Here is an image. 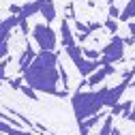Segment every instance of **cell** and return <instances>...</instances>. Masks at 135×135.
Listing matches in <instances>:
<instances>
[{
  "mask_svg": "<svg viewBox=\"0 0 135 135\" xmlns=\"http://www.w3.org/2000/svg\"><path fill=\"white\" fill-rule=\"evenodd\" d=\"M26 86L39 92L66 97V90H58L60 84V56L56 52H39L32 64L22 73Z\"/></svg>",
  "mask_w": 135,
  "mask_h": 135,
  "instance_id": "cell-1",
  "label": "cell"
},
{
  "mask_svg": "<svg viewBox=\"0 0 135 135\" xmlns=\"http://www.w3.org/2000/svg\"><path fill=\"white\" fill-rule=\"evenodd\" d=\"M64 52L69 54V58L75 62L77 71H79L81 75H86V77H88V75H92V73L99 69V66L103 64V62H101V58H99V60H88L86 56L81 54V49L77 47V43H75V45H69V47H64Z\"/></svg>",
  "mask_w": 135,
  "mask_h": 135,
  "instance_id": "cell-2",
  "label": "cell"
},
{
  "mask_svg": "<svg viewBox=\"0 0 135 135\" xmlns=\"http://www.w3.org/2000/svg\"><path fill=\"white\" fill-rule=\"evenodd\" d=\"M32 39L37 41L39 49L41 52H54L56 49V32L52 30V26L49 24H37V26H32Z\"/></svg>",
  "mask_w": 135,
  "mask_h": 135,
  "instance_id": "cell-3",
  "label": "cell"
},
{
  "mask_svg": "<svg viewBox=\"0 0 135 135\" xmlns=\"http://www.w3.org/2000/svg\"><path fill=\"white\" fill-rule=\"evenodd\" d=\"M124 39L120 37H112V41L101 49V62L103 64H116L118 60L124 58Z\"/></svg>",
  "mask_w": 135,
  "mask_h": 135,
  "instance_id": "cell-4",
  "label": "cell"
},
{
  "mask_svg": "<svg viewBox=\"0 0 135 135\" xmlns=\"http://www.w3.org/2000/svg\"><path fill=\"white\" fill-rule=\"evenodd\" d=\"M116 69H114V64H101L99 69L92 73V75H88V79H86V86L88 88H97L101 81H103L105 77H109L112 73H114Z\"/></svg>",
  "mask_w": 135,
  "mask_h": 135,
  "instance_id": "cell-5",
  "label": "cell"
},
{
  "mask_svg": "<svg viewBox=\"0 0 135 135\" xmlns=\"http://www.w3.org/2000/svg\"><path fill=\"white\" fill-rule=\"evenodd\" d=\"M39 13H41V17H43L47 24L52 22V20H56V7H54V0H43Z\"/></svg>",
  "mask_w": 135,
  "mask_h": 135,
  "instance_id": "cell-6",
  "label": "cell"
},
{
  "mask_svg": "<svg viewBox=\"0 0 135 135\" xmlns=\"http://www.w3.org/2000/svg\"><path fill=\"white\" fill-rule=\"evenodd\" d=\"M35 58H37V52H35L32 47H26L24 56H22V58H20V62H17V71H20V73H24L28 66L32 64V60H35Z\"/></svg>",
  "mask_w": 135,
  "mask_h": 135,
  "instance_id": "cell-7",
  "label": "cell"
},
{
  "mask_svg": "<svg viewBox=\"0 0 135 135\" xmlns=\"http://www.w3.org/2000/svg\"><path fill=\"white\" fill-rule=\"evenodd\" d=\"M60 35H62V45H64V47L75 45L73 30H71V26H69V24H66V20H64V22H62V26H60Z\"/></svg>",
  "mask_w": 135,
  "mask_h": 135,
  "instance_id": "cell-8",
  "label": "cell"
},
{
  "mask_svg": "<svg viewBox=\"0 0 135 135\" xmlns=\"http://www.w3.org/2000/svg\"><path fill=\"white\" fill-rule=\"evenodd\" d=\"M133 17H135V0H129L127 9L120 13V17H118V20H122V22H131Z\"/></svg>",
  "mask_w": 135,
  "mask_h": 135,
  "instance_id": "cell-9",
  "label": "cell"
},
{
  "mask_svg": "<svg viewBox=\"0 0 135 135\" xmlns=\"http://www.w3.org/2000/svg\"><path fill=\"white\" fill-rule=\"evenodd\" d=\"M112 129H114V116H105L103 124H101V131L97 135H112Z\"/></svg>",
  "mask_w": 135,
  "mask_h": 135,
  "instance_id": "cell-10",
  "label": "cell"
},
{
  "mask_svg": "<svg viewBox=\"0 0 135 135\" xmlns=\"http://www.w3.org/2000/svg\"><path fill=\"white\" fill-rule=\"evenodd\" d=\"M15 129L13 124H9L7 120H2V118H0V133H4V135H15Z\"/></svg>",
  "mask_w": 135,
  "mask_h": 135,
  "instance_id": "cell-11",
  "label": "cell"
},
{
  "mask_svg": "<svg viewBox=\"0 0 135 135\" xmlns=\"http://www.w3.org/2000/svg\"><path fill=\"white\" fill-rule=\"evenodd\" d=\"M9 66H11V58H9V56L0 60V81L7 79V69H9Z\"/></svg>",
  "mask_w": 135,
  "mask_h": 135,
  "instance_id": "cell-12",
  "label": "cell"
},
{
  "mask_svg": "<svg viewBox=\"0 0 135 135\" xmlns=\"http://www.w3.org/2000/svg\"><path fill=\"white\" fill-rule=\"evenodd\" d=\"M118 107H120L122 118L127 120V118H129V114H131V109H133V101H124V103H122V105H118Z\"/></svg>",
  "mask_w": 135,
  "mask_h": 135,
  "instance_id": "cell-13",
  "label": "cell"
},
{
  "mask_svg": "<svg viewBox=\"0 0 135 135\" xmlns=\"http://www.w3.org/2000/svg\"><path fill=\"white\" fill-rule=\"evenodd\" d=\"M81 54L86 56L88 60H99L101 58V52H97V49H81Z\"/></svg>",
  "mask_w": 135,
  "mask_h": 135,
  "instance_id": "cell-14",
  "label": "cell"
},
{
  "mask_svg": "<svg viewBox=\"0 0 135 135\" xmlns=\"http://www.w3.org/2000/svg\"><path fill=\"white\" fill-rule=\"evenodd\" d=\"M20 90H22L26 97H30V99H37V90H35V88H30V86H22Z\"/></svg>",
  "mask_w": 135,
  "mask_h": 135,
  "instance_id": "cell-15",
  "label": "cell"
},
{
  "mask_svg": "<svg viewBox=\"0 0 135 135\" xmlns=\"http://www.w3.org/2000/svg\"><path fill=\"white\" fill-rule=\"evenodd\" d=\"M105 28H107V30L112 32V35H114V32H116V20H109V22L105 24Z\"/></svg>",
  "mask_w": 135,
  "mask_h": 135,
  "instance_id": "cell-16",
  "label": "cell"
},
{
  "mask_svg": "<svg viewBox=\"0 0 135 135\" xmlns=\"http://www.w3.org/2000/svg\"><path fill=\"white\" fill-rule=\"evenodd\" d=\"M109 15H112V20H118V17H120V13H118V9L112 4V9H109Z\"/></svg>",
  "mask_w": 135,
  "mask_h": 135,
  "instance_id": "cell-17",
  "label": "cell"
},
{
  "mask_svg": "<svg viewBox=\"0 0 135 135\" xmlns=\"http://www.w3.org/2000/svg\"><path fill=\"white\" fill-rule=\"evenodd\" d=\"M127 120L135 122V101H133V109H131V114H129V118H127Z\"/></svg>",
  "mask_w": 135,
  "mask_h": 135,
  "instance_id": "cell-18",
  "label": "cell"
},
{
  "mask_svg": "<svg viewBox=\"0 0 135 135\" xmlns=\"http://www.w3.org/2000/svg\"><path fill=\"white\" fill-rule=\"evenodd\" d=\"M124 43H127V45H135V35H131V37H129Z\"/></svg>",
  "mask_w": 135,
  "mask_h": 135,
  "instance_id": "cell-19",
  "label": "cell"
},
{
  "mask_svg": "<svg viewBox=\"0 0 135 135\" xmlns=\"http://www.w3.org/2000/svg\"><path fill=\"white\" fill-rule=\"evenodd\" d=\"M129 32H131V35H135V22L129 24Z\"/></svg>",
  "mask_w": 135,
  "mask_h": 135,
  "instance_id": "cell-20",
  "label": "cell"
},
{
  "mask_svg": "<svg viewBox=\"0 0 135 135\" xmlns=\"http://www.w3.org/2000/svg\"><path fill=\"white\" fill-rule=\"evenodd\" d=\"M112 135H122V133L118 131V129H112Z\"/></svg>",
  "mask_w": 135,
  "mask_h": 135,
  "instance_id": "cell-21",
  "label": "cell"
},
{
  "mask_svg": "<svg viewBox=\"0 0 135 135\" xmlns=\"http://www.w3.org/2000/svg\"><path fill=\"white\" fill-rule=\"evenodd\" d=\"M0 24H2V20H0Z\"/></svg>",
  "mask_w": 135,
  "mask_h": 135,
  "instance_id": "cell-22",
  "label": "cell"
}]
</instances>
